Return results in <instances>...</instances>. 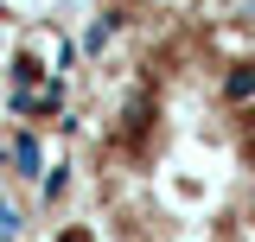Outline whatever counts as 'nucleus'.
Instances as JSON below:
<instances>
[]
</instances>
